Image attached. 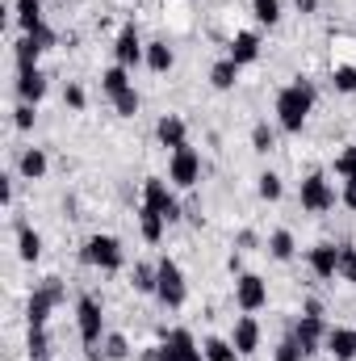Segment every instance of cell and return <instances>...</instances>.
I'll list each match as a JSON object with an SVG mask.
<instances>
[{
	"mask_svg": "<svg viewBox=\"0 0 356 361\" xmlns=\"http://www.w3.org/2000/svg\"><path fill=\"white\" fill-rule=\"evenodd\" d=\"M252 17L260 25H276L281 21V0H252Z\"/></svg>",
	"mask_w": 356,
	"mask_h": 361,
	"instance_id": "cell-32",
	"label": "cell"
},
{
	"mask_svg": "<svg viewBox=\"0 0 356 361\" xmlns=\"http://www.w3.org/2000/svg\"><path fill=\"white\" fill-rule=\"evenodd\" d=\"M323 345L336 361H356V328H327Z\"/></svg>",
	"mask_w": 356,
	"mask_h": 361,
	"instance_id": "cell-17",
	"label": "cell"
},
{
	"mask_svg": "<svg viewBox=\"0 0 356 361\" xmlns=\"http://www.w3.org/2000/svg\"><path fill=\"white\" fill-rule=\"evenodd\" d=\"M235 80H239V63H235V59H218V63L210 68V85L218 92H231Z\"/></svg>",
	"mask_w": 356,
	"mask_h": 361,
	"instance_id": "cell-24",
	"label": "cell"
},
{
	"mask_svg": "<svg viewBox=\"0 0 356 361\" xmlns=\"http://www.w3.org/2000/svg\"><path fill=\"white\" fill-rule=\"evenodd\" d=\"M42 42L34 38V34H21L17 42H13V55H17V68H38V59H42Z\"/></svg>",
	"mask_w": 356,
	"mask_h": 361,
	"instance_id": "cell-22",
	"label": "cell"
},
{
	"mask_svg": "<svg viewBox=\"0 0 356 361\" xmlns=\"http://www.w3.org/2000/svg\"><path fill=\"white\" fill-rule=\"evenodd\" d=\"M113 59H117L122 68H134L139 59H147V47H143V38H139V30H134V25H122V30H117Z\"/></svg>",
	"mask_w": 356,
	"mask_h": 361,
	"instance_id": "cell-10",
	"label": "cell"
},
{
	"mask_svg": "<svg viewBox=\"0 0 356 361\" xmlns=\"http://www.w3.org/2000/svg\"><path fill=\"white\" fill-rule=\"evenodd\" d=\"M293 341L302 345V353L310 357V353H319V345L327 341V324H323V315H302L298 324H293Z\"/></svg>",
	"mask_w": 356,
	"mask_h": 361,
	"instance_id": "cell-11",
	"label": "cell"
},
{
	"mask_svg": "<svg viewBox=\"0 0 356 361\" xmlns=\"http://www.w3.org/2000/svg\"><path fill=\"white\" fill-rule=\"evenodd\" d=\"M298 202H302V210H310V214H327V210H336L340 193H336V185L323 177V173H310V177L302 180Z\"/></svg>",
	"mask_w": 356,
	"mask_h": 361,
	"instance_id": "cell-6",
	"label": "cell"
},
{
	"mask_svg": "<svg viewBox=\"0 0 356 361\" xmlns=\"http://www.w3.org/2000/svg\"><path fill=\"white\" fill-rule=\"evenodd\" d=\"M13 17H17L21 34H34L38 25H46V21H42V0H17V4H13Z\"/></svg>",
	"mask_w": 356,
	"mask_h": 361,
	"instance_id": "cell-21",
	"label": "cell"
},
{
	"mask_svg": "<svg viewBox=\"0 0 356 361\" xmlns=\"http://www.w3.org/2000/svg\"><path fill=\"white\" fill-rule=\"evenodd\" d=\"M17 257H21L25 265H34V261L42 257V235H38L30 223H17Z\"/></svg>",
	"mask_w": 356,
	"mask_h": 361,
	"instance_id": "cell-20",
	"label": "cell"
},
{
	"mask_svg": "<svg viewBox=\"0 0 356 361\" xmlns=\"http://www.w3.org/2000/svg\"><path fill=\"white\" fill-rule=\"evenodd\" d=\"M34 38H38V42H42V47H46V51H51V47H55V42H59V38H55V30H51V25H38V30H34Z\"/></svg>",
	"mask_w": 356,
	"mask_h": 361,
	"instance_id": "cell-43",
	"label": "cell"
},
{
	"mask_svg": "<svg viewBox=\"0 0 356 361\" xmlns=\"http://www.w3.org/2000/svg\"><path fill=\"white\" fill-rule=\"evenodd\" d=\"M76 328H80L84 349L105 341V307H101L96 294H80V302H76Z\"/></svg>",
	"mask_w": 356,
	"mask_h": 361,
	"instance_id": "cell-5",
	"label": "cell"
},
{
	"mask_svg": "<svg viewBox=\"0 0 356 361\" xmlns=\"http://www.w3.org/2000/svg\"><path fill=\"white\" fill-rule=\"evenodd\" d=\"M201 349H205V361H235L239 357V349H235L231 341H222V336H210Z\"/></svg>",
	"mask_w": 356,
	"mask_h": 361,
	"instance_id": "cell-29",
	"label": "cell"
},
{
	"mask_svg": "<svg viewBox=\"0 0 356 361\" xmlns=\"http://www.w3.org/2000/svg\"><path fill=\"white\" fill-rule=\"evenodd\" d=\"M272 361H306V353H302V345L293 341V332L276 345V353H272Z\"/></svg>",
	"mask_w": 356,
	"mask_h": 361,
	"instance_id": "cell-38",
	"label": "cell"
},
{
	"mask_svg": "<svg viewBox=\"0 0 356 361\" xmlns=\"http://www.w3.org/2000/svg\"><path fill=\"white\" fill-rule=\"evenodd\" d=\"M340 202H344L348 210H356V177L344 180V189H340Z\"/></svg>",
	"mask_w": 356,
	"mask_h": 361,
	"instance_id": "cell-42",
	"label": "cell"
},
{
	"mask_svg": "<svg viewBox=\"0 0 356 361\" xmlns=\"http://www.w3.org/2000/svg\"><path fill=\"white\" fill-rule=\"evenodd\" d=\"M101 349H105V357H109V361H126V357H130V345H126V336H122V332H105Z\"/></svg>",
	"mask_w": 356,
	"mask_h": 361,
	"instance_id": "cell-31",
	"label": "cell"
},
{
	"mask_svg": "<svg viewBox=\"0 0 356 361\" xmlns=\"http://www.w3.org/2000/svg\"><path fill=\"white\" fill-rule=\"evenodd\" d=\"M314 97H319L314 85L302 80V76L276 92V122H281V130L302 135V126H306V118H310V109H314Z\"/></svg>",
	"mask_w": 356,
	"mask_h": 361,
	"instance_id": "cell-1",
	"label": "cell"
},
{
	"mask_svg": "<svg viewBox=\"0 0 356 361\" xmlns=\"http://www.w3.org/2000/svg\"><path fill=\"white\" fill-rule=\"evenodd\" d=\"M293 8H298L302 17H310V13H319V0H293Z\"/></svg>",
	"mask_w": 356,
	"mask_h": 361,
	"instance_id": "cell-45",
	"label": "cell"
},
{
	"mask_svg": "<svg viewBox=\"0 0 356 361\" xmlns=\"http://www.w3.org/2000/svg\"><path fill=\"white\" fill-rule=\"evenodd\" d=\"M235 307L243 315H256V311L268 307V281L260 273H239L235 277Z\"/></svg>",
	"mask_w": 356,
	"mask_h": 361,
	"instance_id": "cell-7",
	"label": "cell"
},
{
	"mask_svg": "<svg viewBox=\"0 0 356 361\" xmlns=\"http://www.w3.org/2000/svg\"><path fill=\"white\" fill-rule=\"evenodd\" d=\"M25 349H30V357H46V353H51V332H46V328H30Z\"/></svg>",
	"mask_w": 356,
	"mask_h": 361,
	"instance_id": "cell-36",
	"label": "cell"
},
{
	"mask_svg": "<svg viewBox=\"0 0 356 361\" xmlns=\"http://www.w3.org/2000/svg\"><path fill=\"white\" fill-rule=\"evenodd\" d=\"M227 59H235L239 68L256 63V59H260V34H252V30L235 34V38H231V51H227Z\"/></svg>",
	"mask_w": 356,
	"mask_h": 361,
	"instance_id": "cell-16",
	"label": "cell"
},
{
	"mask_svg": "<svg viewBox=\"0 0 356 361\" xmlns=\"http://www.w3.org/2000/svg\"><path fill=\"white\" fill-rule=\"evenodd\" d=\"M227 269H231L235 277H239V273H243V257H239V252H231V261H227Z\"/></svg>",
	"mask_w": 356,
	"mask_h": 361,
	"instance_id": "cell-47",
	"label": "cell"
},
{
	"mask_svg": "<svg viewBox=\"0 0 356 361\" xmlns=\"http://www.w3.org/2000/svg\"><path fill=\"white\" fill-rule=\"evenodd\" d=\"M34 118H38V114H34L30 101H21V105L13 109V126H17V130H34Z\"/></svg>",
	"mask_w": 356,
	"mask_h": 361,
	"instance_id": "cell-40",
	"label": "cell"
},
{
	"mask_svg": "<svg viewBox=\"0 0 356 361\" xmlns=\"http://www.w3.org/2000/svg\"><path fill=\"white\" fill-rule=\"evenodd\" d=\"M331 85H336V92H356V68L352 63H336Z\"/></svg>",
	"mask_w": 356,
	"mask_h": 361,
	"instance_id": "cell-35",
	"label": "cell"
},
{
	"mask_svg": "<svg viewBox=\"0 0 356 361\" xmlns=\"http://www.w3.org/2000/svg\"><path fill=\"white\" fill-rule=\"evenodd\" d=\"M143 63H147L151 72H160V76H164V72H172L177 55H172V47H168V42H147V59H143Z\"/></svg>",
	"mask_w": 356,
	"mask_h": 361,
	"instance_id": "cell-25",
	"label": "cell"
},
{
	"mask_svg": "<svg viewBox=\"0 0 356 361\" xmlns=\"http://www.w3.org/2000/svg\"><path fill=\"white\" fill-rule=\"evenodd\" d=\"M101 89L109 92V101H113L117 92H126V89H130V68H122V63L105 68V72H101Z\"/></svg>",
	"mask_w": 356,
	"mask_h": 361,
	"instance_id": "cell-26",
	"label": "cell"
},
{
	"mask_svg": "<svg viewBox=\"0 0 356 361\" xmlns=\"http://www.w3.org/2000/svg\"><path fill=\"white\" fill-rule=\"evenodd\" d=\"M168 180L177 185V189H193L197 180H201V152L197 147H177L172 152V160H168Z\"/></svg>",
	"mask_w": 356,
	"mask_h": 361,
	"instance_id": "cell-8",
	"label": "cell"
},
{
	"mask_svg": "<svg viewBox=\"0 0 356 361\" xmlns=\"http://www.w3.org/2000/svg\"><path fill=\"white\" fill-rule=\"evenodd\" d=\"M63 298H68L63 277H46L42 286H34V294H30V302H25V324H30V328H46L51 311H55Z\"/></svg>",
	"mask_w": 356,
	"mask_h": 361,
	"instance_id": "cell-2",
	"label": "cell"
},
{
	"mask_svg": "<svg viewBox=\"0 0 356 361\" xmlns=\"http://www.w3.org/2000/svg\"><path fill=\"white\" fill-rule=\"evenodd\" d=\"M164 227H168L164 214H155L151 206H139V231H143L147 244H160V240H164Z\"/></svg>",
	"mask_w": 356,
	"mask_h": 361,
	"instance_id": "cell-23",
	"label": "cell"
},
{
	"mask_svg": "<svg viewBox=\"0 0 356 361\" xmlns=\"http://www.w3.org/2000/svg\"><path fill=\"white\" fill-rule=\"evenodd\" d=\"M63 105L84 109V89H80V85H68V89H63Z\"/></svg>",
	"mask_w": 356,
	"mask_h": 361,
	"instance_id": "cell-41",
	"label": "cell"
},
{
	"mask_svg": "<svg viewBox=\"0 0 356 361\" xmlns=\"http://www.w3.org/2000/svg\"><path fill=\"white\" fill-rule=\"evenodd\" d=\"M340 281L356 286V244H340Z\"/></svg>",
	"mask_w": 356,
	"mask_h": 361,
	"instance_id": "cell-34",
	"label": "cell"
},
{
	"mask_svg": "<svg viewBox=\"0 0 356 361\" xmlns=\"http://www.w3.org/2000/svg\"><path fill=\"white\" fill-rule=\"evenodd\" d=\"M231 345L239 349V357H252L260 349V324L252 315H239L235 319V332H231Z\"/></svg>",
	"mask_w": 356,
	"mask_h": 361,
	"instance_id": "cell-14",
	"label": "cell"
},
{
	"mask_svg": "<svg viewBox=\"0 0 356 361\" xmlns=\"http://www.w3.org/2000/svg\"><path fill=\"white\" fill-rule=\"evenodd\" d=\"M143 206H151L155 214H164V223H177L180 219V202H177V193L168 189V180L164 177H147L143 180Z\"/></svg>",
	"mask_w": 356,
	"mask_h": 361,
	"instance_id": "cell-9",
	"label": "cell"
},
{
	"mask_svg": "<svg viewBox=\"0 0 356 361\" xmlns=\"http://www.w3.org/2000/svg\"><path fill=\"white\" fill-rule=\"evenodd\" d=\"M256 244H260L256 231H239V235H235V248H256Z\"/></svg>",
	"mask_w": 356,
	"mask_h": 361,
	"instance_id": "cell-44",
	"label": "cell"
},
{
	"mask_svg": "<svg viewBox=\"0 0 356 361\" xmlns=\"http://www.w3.org/2000/svg\"><path fill=\"white\" fill-rule=\"evenodd\" d=\"M155 298L168 307V311H177V307H184V298H189V286H184V273H180V265L172 261V257H160L155 261Z\"/></svg>",
	"mask_w": 356,
	"mask_h": 361,
	"instance_id": "cell-4",
	"label": "cell"
},
{
	"mask_svg": "<svg viewBox=\"0 0 356 361\" xmlns=\"http://www.w3.org/2000/svg\"><path fill=\"white\" fill-rule=\"evenodd\" d=\"M80 257H84V265L92 269H105V273H117L126 265V252H122V240L117 235H89L84 240V248H80Z\"/></svg>",
	"mask_w": 356,
	"mask_h": 361,
	"instance_id": "cell-3",
	"label": "cell"
},
{
	"mask_svg": "<svg viewBox=\"0 0 356 361\" xmlns=\"http://www.w3.org/2000/svg\"><path fill=\"white\" fill-rule=\"evenodd\" d=\"M46 169H51V160H46L42 147H25V152L17 156V173H21L25 180H42L46 177Z\"/></svg>",
	"mask_w": 356,
	"mask_h": 361,
	"instance_id": "cell-19",
	"label": "cell"
},
{
	"mask_svg": "<svg viewBox=\"0 0 356 361\" xmlns=\"http://www.w3.org/2000/svg\"><path fill=\"white\" fill-rule=\"evenodd\" d=\"M336 173H340L344 180L356 177V143H352V147H344V152L336 156Z\"/></svg>",
	"mask_w": 356,
	"mask_h": 361,
	"instance_id": "cell-39",
	"label": "cell"
},
{
	"mask_svg": "<svg viewBox=\"0 0 356 361\" xmlns=\"http://www.w3.org/2000/svg\"><path fill=\"white\" fill-rule=\"evenodd\" d=\"M0 197H4V202H13V177H8V173L0 177Z\"/></svg>",
	"mask_w": 356,
	"mask_h": 361,
	"instance_id": "cell-46",
	"label": "cell"
},
{
	"mask_svg": "<svg viewBox=\"0 0 356 361\" xmlns=\"http://www.w3.org/2000/svg\"><path fill=\"white\" fill-rule=\"evenodd\" d=\"M17 97L30 101V105H38L46 97V76L38 68H17Z\"/></svg>",
	"mask_w": 356,
	"mask_h": 361,
	"instance_id": "cell-18",
	"label": "cell"
},
{
	"mask_svg": "<svg viewBox=\"0 0 356 361\" xmlns=\"http://www.w3.org/2000/svg\"><path fill=\"white\" fill-rule=\"evenodd\" d=\"M155 277H160V273H155V265L139 261V265H134V273H130V286H134L139 294H155Z\"/></svg>",
	"mask_w": 356,
	"mask_h": 361,
	"instance_id": "cell-28",
	"label": "cell"
},
{
	"mask_svg": "<svg viewBox=\"0 0 356 361\" xmlns=\"http://www.w3.org/2000/svg\"><path fill=\"white\" fill-rule=\"evenodd\" d=\"M256 193H260L265 202H281L285 185H281V177H276V173H260V177H256Z\"/></svg>",
	"mask_w": 356,
	"mask_h": 361,
	"instance_id": "cell-33",
	"label": "cell"
},
{
	"mask_svg": "<svg viewBox=\"0 0 356 361\" xmlns=\"http://www.w3.org/2000/svg\"><path fill=\"white\" fill-rule=\"evenodd\" d=\"M30 361H51V353H46V357H30Z\"/></svg>",
	"mask_w": 356,
	"mask_h": 361,
	"instance_id": "cell-48",
	"label": "cell"
},
{
	"mask_svg": "<svg viewBox=\"0 0 356 361\" xmlns=\"http://www.w3.org/2000/svg\"><path fill=\"white\" fill-rule=\"evenodd\" d=\"M155 139H160L164 147H172V152L184 147V143H189V126H184V118H180V114H164V118L155 122Z\"/></svg>",
	"mask_w": 356,
	"mask_h": 361,
	"instance_id": "cell-15",
	"label": "cell"
},
{
	"mask_svg": "<svg viewBox=\"0 0 356 361\" xmlns=\"http://www.w3.org/2000/svg\"><path fill=\"white\" fill-rule=\"evenodd\" d=\"M113 109H117V118H134L139 114V92H134V85L113 97Z\"/></svg>",
	"mask_w": 356,
	"mask_h": 361,
	"instance_id": "cell-37",
	"label": "cell"
},
{
	"mask_svg": "<svg viewBox=\"0 0 356 361\" xmlns=\"http://www.w3.org/2000/svg\"><path fill=\"white\" fill-rule=\"evenodd\" d=\"M310 269L323 281H336L340 277V244H314L310 248Z\"/></svg>",
	"mask_w": 356,
	"mask_h": 361,
	"instance_id": "cell-13",
	"label": "cell"
},
{
	"mask_svg": "<svg viewBox=\"0 0 356 361\" xmlns=\"http://www.w3.org/2000/svg\"><path fill=\"white\" fill-rule=\"evenodd\" d=\"M268 252H272V261H293V252H298V244H293V231H272L268 235Z\"/></svg>",
	"mask_w": 356,
	"mask_h": 361,
	"instance_id": "cell-27",
	"label": "cell"
},
{
	"mask_svg": "<svg viewBox=\"0 0 356 361\" xmlns=\"http://www.w3.org/2000/svg\"><path fill=\"white\" fill-rule=\"evenodd\" d=\"M272 147H276V130H272L268 122H256V126H252V152L268 156Z\"/></svg>",
	"mask_w": 356,
	"mask_h": 361,
	"instance_id": "cell-30",
	"label": "cell"
},
{
	"mask_svg": "<svg viewBox=\"0 0 356 361\" xmlns=\"http://www.w3.org/2000/svg\"><path fill=\"white\" fill-rule=\"evenodd\" d=\"M164 349H168L177 361H205V349L197 345V336H193L189 328H172V332H164Z\"/></svg>",
	"mask_w": 356,
	"mask_h": 361,
	"instance_id": "cell-12",
	"label": "cell"
}]
</instances>
